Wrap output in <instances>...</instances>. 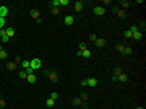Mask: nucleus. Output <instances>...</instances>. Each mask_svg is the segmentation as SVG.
Here are the masks:
<instances>
[{
    "label": "nucleus",
    "instance_id": "16",
    "mask_svg": "<svg viewBox=\"0 0 146 109\" xmlns=\"http://www.w3.org/2000/svg\"><path fill=\"white\" fill-rule=\"evenodd\" d=\"M7 57H8V52L2 49V51H0V60H3V59H7Z\"/></svg>",
    "mask_w": 146,
    "mask_h": 109
},
{
    "label": "nucleus",
    "instance_id": "33",
    "mask_svg": "<svg viewBox=\"0 0 146 109\" xmlns=\"http://www.w3.org/2000/svg\"><path fill=\"white\" fill-rule=\"evenodd\" d=\"M89 39H91V41H96L97 36H96V34H89Z\"/></svg>",
    "mask_w": 146,
    "mask_h": 109
},
{
    "label": "nucleus",
    "instance_id": "8",
    "mask_svg": "<svg viewBox=\"0 0 146 109\" xmlns=\"http://www.w3.org/2000/svg\"><path fill=\"white\" fill-rule=\"evenodd\" d=\"M86 83H88V86H92V88H94V86H97V80H96V78H88Z\"/></svg>",
    "mask_w": 146,
    "mask_h": 109
},
{
    "label": "nucleus",
    "instance_id": "2",
    "mask_svg": "<svg viewBox=\"0 0 146 109\" xmlns=\"http://www.w3.org/2000/svg\"><path fill=\"white\" fill-rule=\"evenodd\" d=\"M92 11H94V15H97V16H101V15H104V13H106V8H104V7H94V10H92Z\"/></svg>",
    "mask_w": 146,
    "mask_h": 109
},
{
    "label": "nucleus",
    "instance_id": "20",
    "mask_svg": "<svg viewBox=\"0 0 146 109\" xmlns=\"http://www.w3.org/2000/svg\"><path fill=\"white\" fill-rule=\"evenodd\" d=\"M86 49H88V47H86V44H84V42H80V44H78V51H86Z\"/></svg>",
    "mask_w": 146,
    "mask_h": 109
},
{
    "label": "nucleus",
    "instance_id": "37",
    "mask_svg": "<svg viewBox=\"0 0 146 109\" xmlns=\"http://www.w3.org/2000/svg\"><path fill=\"white\" fill-rule=\"evenodd\" d=\"M0 99H2V94H0Z\"/></svg>",
    "mask_w": 146,
    "mask_h": 109
},
{
    "label": "nucleus",
    "instance_id": "5",
    "mask_svg": "<svg viewBox=\"0 0 146 109\" xmlns=\"http://www.w3.org/2000/svg\"><path fill=\"white\" fill-rule=\"evenodd\" d=\"M49 78H50V82H52V83H57V80H58V75H57V72H54V70H52V72L49 73Z\"/></svg>",
    "mask_w": 146,
    "mask_h": 109
},
{
    "label": "nucleus",
    "instance_id": "23",
    "mask_svg": "<svg viewBox=\"0 0 146 109\" xmlns=\"http://www.w3.org/2000/svg\"><path fill=\"white\" fill-rule=\"evenodd\" d=\"M120 5H122L123 8H128V7H130V2H127V0H123V2H122Z\"/></svg>",
    "mask_w": 146,
    "mask_h": 109
},
{
    "label": "nucleus",
    "instance_id": "1",
    "mask_svg": "<svg viewBox=\"0 0 146 109\" xmlns=\"http://www.w3.org/2000/svg\"><path fill=\"white\" fill-rule=\"evenodd\" d=\"M29 62H31V68L33 70H39L41 68V60L39 59H31Z\"/></svg>",
    "mask_w": 146,
    "mask_h": 109
},
{
    "label": "nucleus",
    "instance_id": "10",
    "mask_svg": "<svg viewBox=\"0 0 146 109\" xmlns=\"http://www.w3.org/2000/svg\"><path fill=\"white\" fill-rule=\"evenodd\" d=\"M94 42H96V46H97V47H104V46H106V41H104L102 37H97Z\"/></svg>",
    "mask_w": 146,
    "mask_h": 109
},
{
    "label": "nucleus",
    "instance_id": "21",
    "mask_svg": "<svg viewBox=\"0 0 146 109\" xmlns=\"http://www.w3.org/2000/svg\"><path fill=\"white\" fill-rule=\"evenodd\" d=\"M122 54H123V55H130V54H131V49H130V47H125Z\"/></svg>",
    "mask_w": 146,
    "mask_h": 109
},
{
    "label": "nucleus",
    "instance_id": "22",
    "mask_svg": "<svg viewBox=\"0 0 146 109\" xmlns=\"http://www.w3.org/2000/svg\"><path fill=\"white\" fill-rule=\"evenodd\" d=\"M89 55H91V52H89L88 49H86V51H83V52H81V57H89Z\"/></svg>",
    "mask_w": 146,
    "mask_h": 109
},
{
    "label": "nucleus",
    "instance_id": "31",
    "mask_svg": "<svg viewBox=\"0 0 146 109\" xmlns=\"http://www.w3.org/2000/svg\"><path fill=\"white\" fill-rule=\"evenodd\" d=\"M80 99H81V101H86V99H88V94H86V93H83V94H81V98H80Z\"/></svg>",
    "mask_w": 146,
    "mask_h": 109
},
{
    "label": "nucleus",
    "instance_id": "7",
    "mask_svg": "<svg viewBox=\"0 0 146 109\" xmlns=\"http://www.w3.org/2000/svg\"><path fill=\"white\" fill-rule=\"evenodd\" d=\"M73 21H75V18H73L72 15L65 16V25H67V26H72V25H73Z\"/></svg>",
    "mask_w": 146,
    "mask_h": 109
},
{
    "label": "nucleus",
    "instance_id": "19",
    "mask_svg": "<svg viewBox=\"0 0 146 109\" xmlns=\"http://www.w3.org/2000/svg\"><path fill=\"white\" fill-rule=\"evenodd\" d=\"M72 103H73V106H80V104H83V101L80 99V98H75Z\"/></svg>",
    "mask_w": 146,
    "mask_h": 109
},
{
    "label": "nucleus",
    "instance_id": "9",
    "mask_svg": "<svg viewBox=\"0 0 146 109\" xmlns=\"http://www.w3.org/2000/svg\"><path fill=\"white\" fill-rule=\"evenodd\" d=\"M26 82L28 83H36V75H34V73H29L26 77Z\"/></svg>",
    "mask_w": 146,
    "mask_h": 109
},
{
    "label": "nucleus",
    "instance_id": "12",
    "mask_svg": "<svg viewBox=\"0 0 146 109\" xmlns=\"http://www.w3.org/2000/svg\"><path fill=\"white\" fill-rule=\"evenodd\" d=\"M75 11H81L83 10V2H75Z\"/></svg>",
    "mask_w": 146,
    "mask_h": 109
},
{
    "label": "nucleus",
    "instance_id": "24",
    "mask_svg": "<svg viewBox=\"0 0 146 109\" xmlns=\"http://www.w3.org/2000/svg\"><path fill=\"white\" fill-rule=\"evenodd\" d=\"M7 67H8L10 70H15V68H16V65H15V62H10V64L7 65Z\"/></svg>",
    "mask_w": 146,
    "mask_h": 109
},
{
    "label": "nucleus",
    "instance_id": "3",
    "mask_svg": "<svg viewBox=\"0 0 146 109\" xmlns=\"http://www.w3.org/2000/svg\"><path fill=\"white\" fill-rule=\"evenodd\" d=\"M0 39H2V42H5V44H7V42H8V41H10V37L7 36V33H5V29H0Z\"/></svg>",
    "mask_w": 146,
    "mask_h": 109
},
{
    "label": "nucleus",
    "instance_id": "25",
    "mask_svg": "<svg viewBox=\"0 0 146 109\" xmlns=\"http://www.w3.org/2000/svg\"><path fill=\"white\" fill-rule=\"evenodd\" d=\"M123 36H125V37H131V36H133V33L128 29V31H125V33H123Z\"/></svg>",
    "mask_w": 146,
    "mask_h": 109
},
{
    "label": "nucleus",
    "instance_id": "11",
    "mask_svg": "<svg viewBox=\"0 0 146 109\" xmlns=\"http://www.w3.org/2000/svg\"><path fill=\"white\" fill-rule=\"evenodd\" d=\"M5 33H7V36H8L10 39L15 36V29H13V28H7V29H5Z\"/></svg>",
    "mask_w": 146,
    "mask_h": 109
},
{
    "label": "nucleus",
    "instance_id": "36",
    "mask_svg": "<svg viewBox=\"0 0 146 109\" xmlns=\"http://www.w3.org/2000/svg\"><path fill=\"white\" fill-rule=\"evenodd\" d=\"M136 109H145V108H143V106H138V108Z\"/></svg>",
    "mask_w": 146,
    "mask_h": 109
},
{
    "label": "nucleus",
    "instance_id": "26",
    "mask_svg": "<svg viewBox=\"0 0 146 109\" xmlns=\"http://www.w3.org/2000/svg\"><path fill=\"white\" fill-rule=\"evenodd\" d=\"M123 49H125L123 44H117V51H119V52H123Z\"/></svg>",
    "mask_w": 146,
    "mask_h": 109
},
{
    "label": "nucleus",
    "instance_id": "4",
    "mask_svg": "<svg viewBox=\"0 0 146 109\" xmlns=\"http://www.w3.org/2000/svg\"><path fill=\"white\" fill-rule=\"evenodd\" d=\"M131 37H133L135 41H141V39H143V31H135Z\"/></svg>",
    "mask_w": 146,
    "mask_h": 109
},
{
    "label": "nucleus",
    "instance_id": "17",
    "mask_svg": "<svg viewBox=\"0 0 146 109\" xmlns=\"http://www.w3.org/2000/svg\"><path fill=\"white\" fill-rule=\"evenodd\" d=\"M18 77H19V78H24V80H26V77H28V73H26V70H19V73H18Z\"/></svg>",
    "mask_w": 146,
    "mask_h": 109
},
{
    "label": "nucleus",
    "instance_id": "13",
    "mask_svg": "<svg viewBox=\"0 0 146 109\" xmlns=\"http://www.w3.org/2000/svg\"><path fill=\"white\" fill-rule=\"evenodd\" d=\"M7 13H8L7 7H0V18H5V16H7Z\"/></svg>",
    "mask_w": 146,
    "mask_h": 109
},
{
    "label": "nucleus",
    "instance_id": "29",
    "mask_svg": "<svg viewBox=\"0 0 146 109\" xmlns=\"http://www.w3.org/2000/svg\"><path fill=\"white\" fill-rule=\"evenodd\" d=\"M120 73H122V68H119V67H117V68L114 70V75H120Z\"/></svg>",
    "mask_w": 146,
    "mask_h": 109
},
{
    "label": "nucleus",
    "instance_id": "38",
    "mask_svg": "<svg viewBox=\"0 0 146 109\" xmlns=\"http://www.w3.org/2000/svg\"><path fill=\"white\" fill-rule=\"evenodd\" d=\"M0 51H2V46H0Z\"/></svg>",
    "mask_w": 146,
    "mask_h": 109
},
{
    "label": "nucleus",
    "instance_id": "27",
    "mask_svg": "<svg viewBox=\"0 0 146 109\" xmlns=\"http://www.w3.org/2000/svg\"><path fill=\"white\" fill-rule=\"evenodd\" d=\"M117 15H119L120 18H125V11H123V10H119V11H117Z\"/></svg>",
    "mask_w": 146,
    "mask_h": 109
},
{
    "label": "nucleus",
    "instance_id": "28",
    "mask_svg": "<svg viewBox=\"0 0 146 109\" xmlns=\"http://www.w3.org/2000/svg\"><path fill=\"white\" fill-rule=\"evenodd\" d=\"M57 98H58V94H57V93H55V91H54V93H52V94H50V99H57Z\"/></svg>",
    "mask_w": 146,
    "mask_h": 109
},
{
    "label": "nucleus",
    "instance_id": "6",
    "mask_svg": "<svg viewBox=\"0 0 146 109\" xmlns=\"http://www.w3.org/2000/svg\"><path fill=\"white\" fill-rule=\"evenodd\" d=\"M117 82H122V83H125V82H128V77L125 75V73L122 72L120 75H117Z\"/></svg>",
    "mask_w": 146,
    "mask_h": 109
},
{
    "label": "nucleus",
    "instance_id": "18",
    "mask_svg": "<svg viewBox=\"0 0 146 109\" xmlns=\"http://www.w3.org/2000/svg\"><path fill=\"white\" fill-rule=\"evenodd\" d=\"M46 104H47V108H54V104H55V101L54 99H50V98H49V99L46 101Z\"/></svg>",
    "mask_w": 146,
    "mask_h": 109
},
{
    "label": "nucleus",
    "instance_id": "15",
    "mask_svg": "<svg viewBox=\"0 0 146 109\" xmlns=\"http://www.w3.org/2000/svg\"><path fill=\"white\" fill-rule=\"evenodd\" d=\"M31 16H33V18H36V20H39L41 18V16H39V11H37V10H31Z\"/></svg>",
    "mask_w": 146,
    "mask_h": 109
},
{
    "label": "nucleus",
    "instance_id": "14",
    "mask_svg": "<svg viewBox=\"0 0 146 109\" xmlns=\"http://www.w3.org/2000/svg\"><path fill=\"white\" fill-rule=\"evenodd\" d=\"M21 65H23V68H31V62L29 60H21Z\"/></svg>",
    "mask_w": 146,
    "mask_h": 109
},
{
    "label": "nucleus",
    "instance_id": "32",
    "mask_svg": "<svg viewBox=\"0 0 146 109\" xmlns=\"http://www.w3.org/2000/svg\"><path fill=\"white\" fill-rule=\"evenodd\" d=\"M3 25H5V18H0V29L3 28Z\"/></svg>",
    "mask_w": 146,
    "mask_h": 109
},
{
    "label": "nucleus",
    "instance_id": "30",
    "mask_svg": "<svg viewBox=\"0 0 146 109\" xmlns=\"http://www.w3.org/2000/svg\"><path fill=\"white\" fill-rule=\"evenodd\" d=\"M58 2H60V5H63V7L68 5V0H58Z\"/></svg>",
    "mask_w": 146,
    "mask_h": 109
},
{
    "label": "nucleus",
    "instance_id": "34",
    "mask_svg": "<svg viewBox=\"0 0 146 109\" xmlns=\"http://www.w3.org/2000/svg\"><path fill=\"white\" fill-rule=\"evenodd\" d=\"M5 104H7L5 101H3V99H0V108H5Z\"/></svg>",
    "mask_w": 146,
    "mask_h": 109
},
{
    "label": "nucleus",
    "instance_id": "35",
    "mask_svg": "<svg viewBox=\"0 0 146 109\" xmlns=\"http://www.w3.org/2000/svg\"><path fill=\"white\" fill-rule=\"evenodd\" d=\"M130 31H131V33H135V31H138V28L136 26H131V28H130Z\"/></svg>",
    "mask_w": 146,
    "mask_h": 109
}]
</instances>
